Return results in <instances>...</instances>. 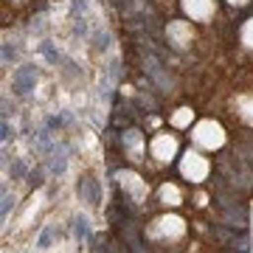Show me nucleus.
<instances>
[{
	"label": "nucleus",
	"mask_w": 253,
	"mask_h": 253,
	"mask_svg": "<svg viewBox=\"0 0 253 253\" xmlns=\"http://www.w3.org/2000/svg\"><path fill=\"white\" fill-rule=\"evenodd\" d=\"M121 239H124V245H126V253H146L138 231L132 228V222H121Z\"/></svg>",
	"instance_id": "obj_1"
},
{
	"label": "nucleus",
	"mask_w": 253,
	"mask_h": 253,
	"mask_svg": "<svg viewBox=\"0 0 253 253\" xmlns=\"http://www.w3.org/2000/svg\"><path fill=\"white\" fill-rule=\"evenodd\" d=\"M79 191H82V197L87 200V203L99 206V183H96V180H82Z\"/></svg>",
	"instance_id": "obj_2"
},
{
	"label": "nucleus",
	"mask_w": 253,
	"mask_h": 253,
	"mask_svg": "<svg viewBox=\"0 0 253 253\" xmlns=\"http://www.w3.org/2000/svg\"><path fill=\"white\" fill-rule=\"evenodd\" d=\"M73 234L79 236V239H84V236H87V222H84V217L73 219Z\"/></svg>",
	"instance_id": "obj_3"
},
{
	"label": "nucleus",
	"mask_w": 253,
	"mask_h": 253,
	"mask_svg": "<svg viewBox=\"0 0 253 253\" xmlns=\"http://www.w3.org/2000/svg\"><path fill=\"white\" fill-rule=\"evenodd\" d=\"M14 206V200L9 197V194H3V217H9V208Z\"/></svg>",
	"instance_id": "obj_4"
},
{
	"label": "nucleus",
	"mask_w": 253,
	"mask_h": 253,
	"mask_svg": "<svg viewBox=\"0 0 253 253\" xmlns=\"http://www.w3.org/2000/svg\"><path fill=\"white\" fill-rule=\"evenodd\" d=\"M51 236H54V231H51V228H48L45 234L40 236V248H48V242H51Z\"/></svg>",
	"instance_id": "obj_5"
},
{
	"label": "nucleus",
	"mask_w": 253,
	"mask_h": 253,
	"mask_svg": "<svg viewBox=\"0 0 253 253\" xmlns=\"http://www.w3.org/2000/svg\"><path fill=\"white\" fill-rule=\"evenodd\" d=\"M31 183H34V186H40V183H42V172H34V174H31Z\"/></svg>",
	"instance_id": "obj_6"
}]
</instances>
